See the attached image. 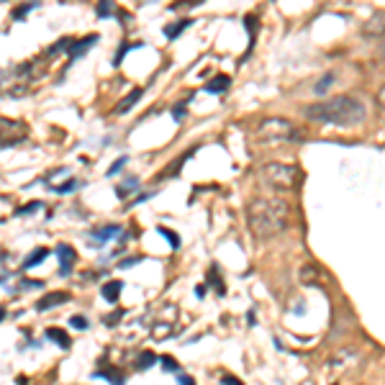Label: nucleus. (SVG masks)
<instances>
[{
    "label": "nucleus",
    "mask_w": 385,
    "mask_h": 385,
    "mask_svg": "<svg viewBox=\"0 0 385 385\" xmlns=\"http://www.w3.org/2000/svg\"><path fill=\"white\" fill-rule=\"evenodd\" d=\"M136 47H144V44H141V42H139V44H124V47H121L119 52H115V57H113V64L119 67V64L124 62V57H126V54H129L131 49H136Z\"/></svg>",
    "instance_id": "21"
},
{
    "label": "nucleus",
    "mask_w": 385,
    "mask_h": 385,
    "mask_svg": "<svg viewBox=\"0 0 385 385\" xmlns=\"http://www.w3.org/2000/svg\"><path fill=\"white\" fill-rule=\"evenodd\" d=\"M77 187V180H67V182H62V185H57V187H52L54 192H59V196H64V192H72Z\"/></svg>",
    "instance_id": "22"
},
{
    "label": "nucleus",
    "mask_w": 385,
    "mask_h": 385,
    "mask_svg": "<svg viewBox=\"0 0 385 385\" xmlns=\"http://www.w3.org/2000/svg\"><path fill=\"white\" fill-rule=\"evenodd\" d=\"M190 23H192L190 18H182V21H177L175 26H167V28H165V36H167V38H177V36H180V33H182V31L190 26Z\"/></svg>",
    "instance_id": "18"
},
{
    "label": "nucleus",
    "mask_w": 385,
    "mask_h": 385,
    "mask_svg": "<svg viewBox=\"0 0 385 385\" xmlns=\"http://www.w3.org/2000/svg\"><path fill=\"white\" fill-rule=\"evenodd\" d=\"M93 377H105L110 385H124V377L121 375H115V370H95Z\"/></svg>",
    "instance_id": "19"
},
{
    "label": "nucleus",
    "mask_w": 385,
    "mask_h": 385,
    "mask_svg": "<svg viewBox=\"0 0 385 385\" xmlns=\"http://www.w3.org/2000/svg\"><path fill=\"white\" fill-rule=\"evenodd\" d=\"M139 259H141V257H129V259H124V262H121L119 267H131V264H136Z\"/></svg>",
    "instance_id": "36"
},
{
    "label": "nucleus",
    "mask_w": 385,
    "mask_h": 385,
    "mask_svg": "<svg viewBox=\"0 0 385 385\" xmlns=\"http://www.w3.org/2000/svg\"><path fill=\"white\" fill-rule=\"evenodd\" d=\"M377 105H380V110H382V115H385V85L377 90Z\"/></svg>",
    "instance_id": "32"
},
{
    "label": "nucleus",
    "mask_w": 385,
    "mask_h": 385,
    "mask_svg": "<svg viewBox=\"0 0 385 385\" xmlns=\"http://www.w3.org/2000/svg\"><path fill=\"white\" fill-rule=\"evenodd\" d=\"M38 208H42V203H38V201H33V203H26L23 208H18V211H16V216H28V213L38 211Z\"/></svg>",
    "instance_id": "24"
},
{
    "label": "nucleus",
    "mask_w": 385,
    "mask_h": 385,
    "mask_svg": "<svg viewBox=\"0 0 385 385\" xmlns=\"http://www.w3.org/2000/svg\"><path fill=\"white\" fill-rule=\"evenodd\" d=\"M157 231H160V234H162V237H165V239H167V242H170V244H172V247H175V249H177V247H180V239H177V237H175V234H172V231H170V228H165V226H160V228H157Z\"/></svg>",
    "instance_id": "23"
},
{
    "label": "nucleus",
    "mask_w": 385,
    "mask_h": 385,
    "mask_svg": "<svg viewBox=\"0 0 385 385\" xmlns=\"http://www.w3.org/2000/svg\"><path fill=\"white\" fill-rule=\"evenodd\" d=\"M121 319H124V311H119V314L108 316V319H105V324H115V321H121Z\"/></svg>",
    "instance_id": "35"
},
{
    "label": "nucleus",
    "mask_w": 385,
    "mask_h": 385,
    "mask_svg": "<svg viewBox=\"0 0 385 385\" xmlns=\"http://www.w3.org/2000/svg\"><path fill=\"white\" fill-rule=\"evenodd\" d=\"M303 115L308 121H316V124H329V126H357L365 121V103L352 98V95H336L314 105H305Z\"/></svg>",
    "instance_id": "1"
},
{
    "label": "nucleus",
    "mask_w": 385,
    "mask_h": 385,
    "mask_svg": "<svg viewBox=\"0 0 385 385\" xmlns=\"http://www.w3.org/2000/svg\"><path fill=\"white\" fill-rule=\"evenodd\" d=\"M228 85H231V77H228V74H218V77H213V80H211L203 90H206V93H226Z\"/></svg>",
    "instance_id": "12"
},
{
    "label": "nucleus",
    "mask_w": 385,
    "mask_h": 385,
    "mask_svg": "<svg viewBox=\"0 0 385 385\" xmlns=\"http://www.w3.org/2000/svg\"><path fill=\"white\" fill-rule=\"evenodd\" d=\"M95 42H98V36H95V33H90V36L80 38V42H74V44H72V49H69L72 59H74V57H83V54H85V52H88V49H90Z\"/></svg>",
    "instance_id": "9"
},
{
    "label": "nucleus",
    "mask_w": 385,
    "mask_h": 385,
    "mask_svg": "<svg viewBox=\"0 0 385 385\" xmlns=\"http://www.w3.org/2000/svg\"><path fill=\"white\" fill-rule=\"evenodd\" d=\"M300 280H303V283H316V280H319V270H316L314 264L300 267Z\"/></svg>",
    "instance_id": "20"
},
{
    "label": "nucleus",
    "mask_w": 385,
    "mask_h": 385,
    "mask_svg": "<svg viewBox=\"0 0 385 385\" xmlns=\"http://www.w3.org/2000/svg\"><path fill=\"white\" fill-rule=\"evenodd\" d=\"M57 259H59V273L62 275H69L72 273V264L77 259V252L69 247V244H57Z\"/></svg>",
    "instance_id": "5"
},
{
    "label": "nucleus",
    "mask_w": 385,
    "mask_h": 385,
    "mask_svg": "<svg viewBox=\"0 0 385 385\" xmlns=\"http://www.w3.org/2000/svg\"><path fill=\"white\" fill-rule=\"evenodd\" d=\"M136 190H139V177H129L124 185L115 187V196H119V198L124 201V198H129L131 192H136Z\"/></svg>",
    "instance_id": "14"
},
{
    "label": "nucleus",
    "mask_w": 385,
    "mask_h": 385,
    "mask_svg": "<svg viewBox=\"0 0 385 385\" xmlns=\"http://www.w3.org/2000/svg\"><path fill=\"white\" fill-rule=\"evenodd\" d=\"M254 139L259 144H283V141H300V139H305V134H300L285 119H264L254 129Z\"/></svg>",
    "instance_id": "3"
},
{
    "label": "nucleus",
    "mask_w": 385,
    "mask_h": 385,
    "mask_svg": "<svg viewBox=\"0 0 385 385\" xmlns=\"http://www.w3.org/2000/svg\"><path fill=\"white\" fill-rule=\"evenodd\" d=\"M49 257V249H44V247H38L36 252H31L28 257H26V262H23V270H31L33 264H42L44 259Z\"/></svg>",
    "instance_id": "15"
},
{
    "label": "nucleus",
    "mask_w": 385,
    "mask_h": 385,
    "mask_svg": "<svg viewBox=\"0 0 385 385\" xmlns=\"http://www.w3.org/2000/svg\"><path fill=\"white\" fill-rule=\"evenodd\" d=\"M160 362H162V367H165V370H167V372H175V375H177V372H182V370H180V367H177V362H175V360H172V357H162V360H160Z\"/></svg>",
    "instance_id": "25"
},
{
    "label": "nucleus",
    "mask_w": 385,
    "mask_h": 385,
    "mask_svg": "<svg viewBox=\"0 0 385 385\" xmlns=\"http://www.w3.org/2000/svg\"><path fill=\"white\" fill-rule=\"evenodd\" d=\"M185 113H187L185 103H177V105L172 108V119H175V121H182V119H185Z\"/></svg>",
    "instance_id": "27"
},
{
    "label": "nucleus",
    "mask_w": 385,
    "mask_h": 385,
    "mask_svg": "<svg viewBox=\"0 0 385 385\" xmlns=\"http://www.w3.org/2000/svg\"><path fill=\"white\" fill-rule=\"evenodd\" d=\"M126 162H129L126 157H119V160H115V162L110 165V170H108V175H115V172H119V170H121V167H124Z\"/></svg>",
    "instance_id": "29"
},
{
    "label": "nucleus",
    "mask_w": 385,
    "mask_h": 385,
    "mask_svg": "<svg viewBox=\"0 0 385 385\" xmlns=\"http://www.w3.org/2000/svg\"><path fill=\"white\" fill-rule=\"evenodd\" d=\"M121 290H124V283H121V280H108V283L103 285V298H105L108 303H115V300H119V295H121Z\"/></svg>",
    "instance_id": "10"
},
{
    "label": "nucleus",
    "mask_w": 385,
    "mask_h": 385,
    "mask_svg": "<svg viewBox=\"0 0 385 385\" xmlns=\"http://www.w3.org/2000/svg\"><path fill=\"white\" fill-rule=\"evenodd\" d=\"M47 339H52L54 344H59L62 346V350H69V336L62 331V329H57V326H52V329H47Z\"/></svg>",
    "instance_id": "13"
},
{
    "label": "nucleus",
    "mask_w": 385,
    "mask_h": 385,
    "mask_svg": "<svg viewBox=\"0 0 385 385\" xmlns=\"http://www.w3.org/2000/svg\"><path fill=\"white\" fill-rule=\"evenodd\" d=\"M247 321H249V326H254V324H257V316H254V311H249V314H247Z\"/></svg>",
    "instance_id": "38"
},
{
    "label": "nucleus",
    "mask_w": 385,
    "mask_h": 385,
    "mask_svg": "<svg viewBox=\"0 0 385 385\" xmlns=\"http://www.w3.org/2000/svg\"><path fill=\"white\" fill-rule=\"evenodd\" d=\"M69 324H72L74 329H88V319H85V316H72Z\"/></svg>",
    "instance_id": "28"
},
{
    "label": "nucleus",
    "mask_w": 385,
    "mask_h": 385,
    "mask_svg": "<svg viewBox=\"0 0 385 385\" xmlns=\"http://www.w3.org/2000/svg\"><path fill=\"white\" fill-rule=\"evenodd\" d=\"M141 95H144V90H141V88H134V90H131V93H129V95H126V98L119 103V105H115V110H113V113H115V115H124V113H129V110H131V108H134V105L141 100Z\"/></svg>",
    "instance_id": "8"
},
{
    "label": "nucleus",
    "mask_w": 385,
    "mask_h": 385,
    "mask_svg": "<svg viewBox=\"0 0 385 385\" xmlns=\"http://www.w3.org/2000/svg\"><path fill=\"white\" fill-rule=\"evenodd\" d=\"M151 365H157V355H154V352H141V355L136 357V370H139V372L149 370Z\"/></svg>",
    "instance_id": "16"
},
{
    "label": "nucleus",
    "mask_w": 385,
    "mask_h": 385,
    "mask_svg": "<svg viewBox=\"0 0 385 385\" xmlns=\"http://www.w3.org/2000/svg\"><path fill=\"white\" fill-rule=\"evenodd\" d=\"M119 234H121V226H115V223H110V226H103V228H95V231H90V237H93V239H98V242H108V239L119 237Z\"/></svg>",
    "instance_id": "11"
},
{
    "label": "nucleus",
    "mask_w": 385,
    "mask_h": 385,
    "mask_svg": "<svg viewBox=\"0 0 385 385\" xmlns=\"http://www.w3.org/2000/svg\"><path fill=\"white\" fill-rule=\"evenodd\" d=\"M247 223L257 239H273L288 226V203L280 198H254L247 208Z\"/></svg>",
    "instance_id": "2"
},
{
    "label": "nucleus",
    "mask_w": 385,
    "mask_h": 385,
    "mask_svg": "<svg viewBox=\"0 0 385 385\" xmlns=\"http://www.w3.org/2000/svg\"><path fill=\"white\" fill-rule=\"evenodd\" d=\"M177 382L180 385H196V380H192L190 375H185V372H177Z\"/></svg>",
    "instance_id": "31"
},
{
    "label": "nucleus",
    "mask_w": 385,
    "mask_h": 385,
    "mask_svg": "<svg viewBox=\"0 0 385 385\" xmlns=\"http://www.w3.org/2000/svg\"><path fill=\"white\" fill-rule=\"evenodd\" d=\"M110 13H113V3H110V0H105V3L98 6V18H108Z\"/></svg>",
    "instance_id": "26"
},
{
    "label": "nucleus",
    "mask_w": 385,
    "mask_h": 385,
    "mask_svg": "<svg viewBox=\"0 0 385 385\" xmlns=\"http://www.w3.org/2000/svg\"><path fill=\"white\" fill-rule=\"evenodd\" d=\"M67 300H69V295H67V293H47L42 300L36 303V311H38V314H44V311H49V308L62 305V303H67Z\"/></svg>",
    "instance_id": "7"
},
{
    "label": "nucleus",
    "mask_w": 385,
    "mask_h": 385,
    "mask_svg": "<svg viewBox=\"0 0 385 385\" xmlns=\"http://www.w3.org/2000/svg\"><path fill=\"white\" fill-rule=\"evenodd\" d=\"M259 182L267 185L270 190H293L298 182V170L293 165H283V162H267L259 167Z\"/></svg>",
    "instance_id": "4"
},
{
    "label": "nucleus",
    "mask_w": 385,
    "mask_h": 385,
    "mask_svg": "<svg viewBox=\"0 0 385 385\" xmlns=\"http://www.w3.org/2000/svg\"><path fill=\"white\" fill-rule=\"evenodd\" d=\"M21 288H44V283L42 280H23Z\"/></svg>",
    "instance_id": "33"
},
{
    "label": "nucleus",
    "mask_w": 385,
    "mask_h": 385,
    "mask_svg": "<svg viewBox=\"0 0 385 385\" xmlns=\"http://www.w3.org/2000/svg\"><path fill=\"white\" fill-rule=\"evenodd\" d=\"M36 8V3H28V6H23V8H18V11H13V18H23L28 11H33Z\"/></svg>",
    "instance_id": "30"
},
{
    "label": "nucleus",
    "mask_w": 385,
    "mask_h": 385,
    "mask_svg": "<svg viewBox=\"0 0 385 385\" xmlns=\"http://www.w3.org/2000/svg\"><path fill=\"white\" fill-rule=\"evenodd\" d=\"M360 362V352H355V350H339L336 355H334V360H331V367H352V365H357Z\"/></svg>",
    "instance_id": "6"
},
{
    "label": "nucleus",
    "mask_w": 385,
    "mask_h": 385,
    "mask_svg": "<svg viewBox=\"0 0 385 385\" xmlns=\"http://www.w3.org/2000/svg\"><path fill=\"white\" fill-rule=\"evenodd\" d=\"M334 77H336L334 72H326V74L321 77V80H319V83L314 85V93H316V95H324V93H326V90H329V88L334 85Z\"/></svg>",
    "instance_id": "17"
},
{
    "label": "nucleus",
    "mask_w": 385,
    "mask_h": 385,
    "mask_svg": "<svg viewBox=\"0 0 385 385\" xmlns=\"http://www.w3.org/2000/svg\"><path fill=\"white\" fill-rule=\"evenodd\" d=\"M221 385H242V382H239L237 377H231V375H223V377H221Z\"/></svg>",
    "instance_id": "34"
},
{
    "label": "nucleus",
    "mask_w": 385,
    "mask_h": 385,
    "mask_svg": "<svg viewBox=\"0 0 385 385\" xmlns=\"http://www.w3.org/2000/svg\"><path fill=\"white\" fill-rule=\"evenodd\" d=\"M6 319V308H0V321H3Z\"/></svg>",
    "instance_id": "39"
},
{
    "label": "nucleus",
    "mask_w": 385,
    "mask_h": 385,
    "mask_svg": "<svg viewBox=\"0 0 385 385\" xmlns=\"http://www.w3.org/2000/svg\"><path fill=\"white\" fill-rule=\"evenodd\" d=\"M206 290H208L206 285H198V288H196V295H198V298H203V295H206Z\"/></svg>",
    "instance_id": "37"
}]
</instances>
